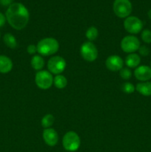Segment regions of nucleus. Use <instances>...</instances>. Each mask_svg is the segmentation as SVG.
<instances>
[{"instance_id":"obj_1","label":"nucleus","mask_w":151,"mask_h":152,"mask_svg":"<svg viewBox=\"0 0 151 152\" xmlns=\"http://www.w3.org/2000/svg\"><path fill=\"white\" fill-rule=\"evenodd\" d=\"M29 12L24 4L13 3L6 11L5 17L9 25L17 31L24 29L29 22Z\"/></svg>"},{"instance_id":"obj_2","label":"nucleus","mask_w":151,"mask_h":152,"mask_svg":"<svg viewBox=\"0 0 151 152\" xmlns=\"http://www.w3.org/2000/svg\"><path fill=\"white\" fill-rule=\"evenodd\" d=\"M37 52L41 56H51L59 50V42L54 38L48 37L40 40L36 45Z\"/></svg>"},{"instance_id":"obj_3","label":"nucleus","mask_w":151,"mask_h":152,"mask_svg":"<svg viewBox=\"0 0 151 152\" xmlns=\"http://www.w3.org/2000/svg\"><path fill=\"white\" fill-rule=\"evenodd\" d=\"M62 145L67 151H76L79 148L81 140L77 133L74 132H68L64 136Z\"/></svg>"},{"instance_id":"obj_4","label":"nucleus","mask_w":151,"mask_h":152,"mask_svg":"<svg viewBox=\"0 0 151 152\" xmlns=\"http://www.w3.org/2000/svg\"><path fill=\"white\" fill-rule=\"evenodd\" d=\"M113 11L119 18H127L132 12V4L130 0H115Z\"/></svg>"},{"instance_id":"obj_5","label":"nucleus","mask_w":151,"mask_h":152,"mask_svg":"<svg viewBox=\"0 0 151 152\" xmlns=\"http://www.w3.org/2000/svg\"><path fill=\"white\" fill-rule=\"evenodd\" d=\"M35 82L40 89L47 90L53 84V77L50 71H39L36 74Z\"/></svg>"},{"instance_id":"obj_6","label":"nucleus","mask_w":151,"mask_h":152,"mask_svg":"<svg viewBox=\"0 0 151 152\" xmlns=\"http://www.w3.org/2000/svg\"><path fill=\"white\" fill-rule=\"evenodd\" d=\"M80 53L84 60L87 62H93L98 57V49L91 42H85L80 48Z\"/></svg>"},{"instance_id":"obj_7","label":"nucleus","mask_w":151,"mask_h":152,"mask_svg":"<svg viewBox=\"0 0 151 152\" xmlns=\"http://www.w3.org/2000/svg\"><path fill=\"white\" fill-rule=\"evenodd\" d=\"M121 48L125 53H135L140 47V42L139 39L133 35L126 36L121 41Z\"/></svg>"},{"instance_id":"obj_8","label":"nucleus","mask_w":151,"mask_h":152,"mask_svg":"<svg viewBox=\"0 0 151 152\" xmlns=\"http://www.w3.org/2000/svg\"><path fill=\"white\" fill-rule=\"evenodd\" d=\"M66 61L60 56H55L50 58L47 62V68L51 74L59 75L65 71Z\"/></svg>"},{"instance_id":"obj_9","label":"nucleus","mask_w":151,"mask_h":152,"mask_svg":"<svg viewBox=\"0 0 151 152\" xmlns=\"http://www.w3.org/2000/svg\"><path fill=\"white\" fill-rule=\"evenodd\" d=\"M124 27L126 31L131 34H137L143 28V22L136 16H128L124 22Z\"/></svg>"},{"instance_id":"obj_10","label":"nucleus","mask_w":151,"mask_h":152,"mask_svg":"<svg viewBox=\"0 0 151 152\" xmlns=\"http://www.w3.org/2000/svg\"><path fill=\"white\" fill-rule=\"evenodd\" d=\"M105 65L108 70L115 72V71L122 69L123 65H124V61L119 56L112 55V56H108L107 59H106Z\"/></svg>"},{"instance_id":"obj_11","label":"nucleus","mask_w":151,"mask_h":152,"mask_svg":"<svg viewBox=\"0 0 151 152\" xmlns=\"http://www.w3.org/2000/svg\"><path fill=\"white\" fill-rule=\"evenodd\" d=\"M134 76L139 81H149L151 79V67L147 65H141L137 67L134 71Z\"/></svg>"},{"instance_id":"obj_12","label":"nucleus","mask_w":151,"mask_h":152,"mask_svg":"<svg viewBox=\"0 0 151 152\" xmlns=\"http://www.w3.org/2000/svg\"><path fill=\"white\" fill-rule=\"evenodd\" d=\"M43 140L44 142L49 146H55L59 141V135L58 133L53 129H44L42 134Z\"/></svg>"},{"instance_id":"obj_13","label":"nucleus","mask_w":151,"mask_h":152,"mask_svg":"<svg viewBox=\"0 0 151 152\" xmlns=\"http://www.w3.org/2000/svg\"><path fill=\"white\" fill-rule=\"evenodd\" d=\"M13 68V62L9 57L0 55V73L7 74Z\"/></svg>"},{"instance_id":"obj_14","label":"nucleus","mask_w":151,"mask_h":152,"mask_svg":"<svg viewBox=\"0 0 151 152\" xmlns=\"http://www.w3.org/2000/svg\"><path fill=\"white\" fill-rule=\"evenodd\" d=\"M136 90L145 96H151V82H142L136 85Z\"/></svg>"},{"instance_id":"obj_15","label":"nucleus","mask_w":151,"mask_h":152,"mask_svg":"<svg viewBox=\"0 0 151 152\" xmlns=\"http://www.w3.org/2000/svg\"><path fill=\"white\" fill-rule=\"evenodd\" d=\"M141 62V57L139 54L135 53H129L125 59V63L127 67L130 68H137L139 66Z\"/></svg>"},{"instance_id":"obj_16","label":"nucleus","mask_w":151,"mask_h":152,"mask_svg":"<svg viewBox=\"0 0 151 152\" xmlns=\"http://www.w3.org/2000/svg\"><path fill=\"white\" fill-rule=\"evenodd\" d=\"M31 66L36 71H41L44 66V60L41 56L34 55L31 59Z\"/></svg>"},{"instance_id":"obj_17","label":"nucleus","mask_w":151,"mask_h":152,"mask_svg":"<svg viewBox=\"0 0 151 152\" xmlns=\"http://www.w3.org/2000/svg\"><path fill=\"white\" fill-rule=\"evenodd\" d=\"M3 41H4V44L10 48L15 49L18 46V43L16 38L11 34H6L3 37Z\"/></svg>"},{"instance_id":"obj_18","label":"nucleus","mask_w":151,"mask_h":152,"mask_svg":"<svg viewBox=\"0 0 151 152\" xmlns=\"http://www.w3.org/2000/svg\"><path fill=\"white\" fill-rule=\"evenodd\" d=\"M53 84L57 88L63 89L68 85V80L65 76L59 74L53 78Z\"/></svg>"},{"instance_id":"obj_19","label":"nucleus","mask_w":151,"mask_h":152,"mask_svg":"<svg viewBox=\"0 0 151 152\" xmlns=\"http://www.w3.org/2000/svg\"><path fill=\"white\" fill-rule=\"evenodd\" d=\"M55 121V118L53 117V115L52 114H46L43 117V118L41 119V126L44 128V129H50L53 124L54 123Z\"/></svg>"},{"instance_id":"obj_20","label":"nucleus","mask_w":151,"mask_h":152,"mask_svg":"<svg viewBox=\"0 0 151 152\" xmlns=\"http://www.w3.org/2000/svg\"><path fill=\"white\" fill-rule=\"evenodd\" d=\"M86 38L89 40L90 42L93 41V40L96 39L99 36V31H98V29L94 26L90 27L86 31Z\"/></svg>"},{"instance_id":"obj_21","label":"nucleus","mask_w":151,"mask_h":152,"mask_svg":"<svg viewBox=\"0 0 151 152\" xmlns=\"http://www.w3.org/2000/svg\"><path fill=\"white\" fill-rule=\"evenodd\" d=\"M135 86L130 83H125L121 86V90L125 94H132L134 92Z\"/></svg>"},{"instance_id":"obj_22","label":"nucleus","mask_w":151,"mask_h":152,"mask_svg":"<svg viewBox=\"0 0 151 152\" xmlns=\"http://www.w3.org/2000/svg\"><path fill=\"white\" fill-rule=\"evenodd\" d=\"M142 39L143 40L144 42L150 44L151 43V31L149 29H144L142 32Z\"/></svg>"},{"instance_id":"obj_23","label":"nucleus","mask_w":151,"mask_h":152,"mask_svg":"<svg viewBox=\"0 0 151 152\" xmlns=\"http://www.w3.org/2000/svg\"><path fill=\"white\" fill-rule=\"evenodd\" d=\"M120 77L123 79V80H130L132 77V72L129 68H122L119 71Z\"/></svg>"},{"instance_id":"obj_24","label":"nucleus","mask_w":151,"mask_h":152,"mask_svg":"<svg viewBox=\"0 0 151 152\" xmlns=\"http://www.w3.org/2000/svg\"><path fill=\"white\" fill-rule=\"evenodd\" d=\"M139 50V54H140L141 56H148V55L150 54V49L145 45L140 46V47H139V50Z\"/></svg>"},{"instance_id":"obj_25","label":"nucleus","mask_w":151,"mask_h":152,"mask_svg":"<svg viewBox=\"0 0 151 152\" xmlns=\"http://www.w3.org/2000/svg\"><path fill=\"white\" fill-rule=\"evenodd\" d=\"M27 51L29 54L33 55L37 52V47L35 45H30L27 48Z\"/></svg>"},{"instance_id":"obj_26","label":"nucleus","mask_w":151,"mask_h":152,"mask_svg":"<svg viewBox=\"0 0 151 152\" xmlns=\"http://www.w3.org/2000/svg\"><path fill=\"white\" fill-rule=\"evenodd\" d=\"M5 21H6V17L4 16L3 13H1L0 12V28L2 27L3 25L5 24Z\"/></svg>"},{"instance_id":"obj_27","label":"nucleus","mask_w":151,"mask_h":152,"mask_svg":"<svg viewBox=\"0 0 151 152\" xmlns=\"http://www.w3.org/2000/svg\"><path fill=\"white\" fill-rule=\"evenodd\" d=\"M12 1H13V0H0V3L4 6H10V4H13Z\"/></svg>"},{"instance_id":"obj_28","label":"nucleus","mask_w":151,"mask_h":152,"mask_svg":"<svg viewBox=\"0 0 151 152\" xmlns=\"http://www.w3.org/2000/svg\"><path fill=\"white\" fill-rule=\"evenodd\" d=\"M148 16H149L150 19H151V10H150L149 11H148Z\"/></svg>"},{"instance_id":"obj_29","label":"nucleus","mask_w":151,"mask_h":152,"mask_svg":"<svg viewBox=\"0 0 151 152\" xmlns=\"http://www.w3.org/2000/svg\"><path fill=\"white\" fill-rule=\"evenodd\" d=\"M150 66H151V62H150Z\"/></svg>"},{"instance_id":"obj_30","label":"nucleus","mask_w":151,"mask_h":152,"mask_svg":"<svg viewBox=\"0 0 151 152\" xmlns=\"http://www.w3.org/2000/svg\"><path fill=\"white\" fill-rule=\"evenodd\" d=\"M0 37H1V34H0Z\"/></svg>"}]
</instances>
